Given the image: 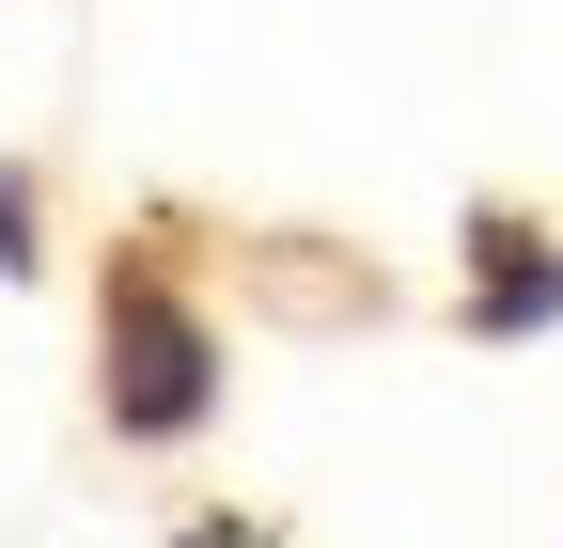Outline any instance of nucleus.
I'll return each instance as SVG.
<instances>
[{
  "mask_svg": "<svg viewBox=\"0 0 563 548\" xmlns=\"http://www.w3.org/2000/svg\"><path fill=\"white\" fill-rule=\"evenodd\" d=\"M203 407H220L203 314L157 283V266H125V298H110V424H125V439H188Z\"/></svg>",
  "mask_w": 563,
  "mask_h": 548,
  "instance_id": "1",
  "label": "nucleus"
},
{
  "mask_svg": "<svg viewBox=\"0 0 563 548\" xmlns=\"http://www.w3.org/2000/svg\"><path fill=\"white\" fill-rule=\"evenodd\" d=\"M548 298H563V266H548V251H501V283H485V329H532Z\"/></svg>",
  "mask_w": 563,
  "mask_h": 548,
  "instance_id": "2",
  "label": "nucleus"
},
{
  "mask_svg": "<svg viewBox=\"0 0 563 548\" xmlns=\"http://www.w3.org/2000/svg\"><path fill=\"white\" fill-rule=\"evenodd\" d=\"M203 548H251V533H235V517H220V533H203Z\"/></svg>",
  "mask_w": 563,
  "mask_h": 548,
  "instance_id": "3",
  "label": "nucleus"
}]
</instances>
